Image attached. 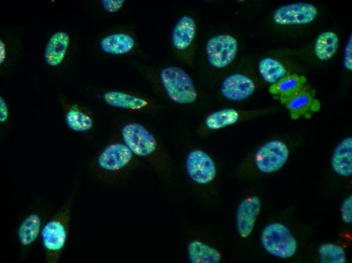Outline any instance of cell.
I'll use <instances>...</instances> for the list:
<instances>
[{"label":"cell","mask_w":352,"mask_h":263,"mask_svg":"<svg viewBox=\"0 0 352 263\" xmlns=\"http://www.w3.org/2000/svg\"><path fill=\"white\" fill-rule=\"evenodd\" d=\"M75 192H71L64 204L42 228L40 236L48 263H57L66 247Z\"/></svg>","instance_id":"6da1fadb"},{"label":"cell","mask_w":352,"mask_h":263,"mask_svg":"<svg viewBox=\"0 0 352 263\" xmlns=\"http://www.w3.org/2000/svg\"><path fill=\"white\" fill-rule=\"evenodd\" d=\"M160 78L167 95L173 102L188 104L196 101L197 93L195 85L191 78L182 68L166 66L161 70Z\"/></svg>","instance_id":"7a4b0ae2"},{"label":"cell","mask_w":352,"mask_h":263,"mask_svg":"<svg viewBox=\"0 0 352 263\" xmlns=\"http://www.w3.org/2000/svg\"><path fill=\"white\" fill-rule=\"evenodd\" d=\"M261 242L264 249L275 256L286 258L295 253L297 243L288 229L281 223H273L262 230Z\"/></svg>","instance_id":"3957f363"},{"label":"cell","mask_w":352,"mask_h":263,"mask_svg":"<svg viewBox=\"0 0 352 263\" xmlns=\"http://www.w3.org/2000/svg\"><path fill=\"white\" fill-rule=\"evenodd\" d=\"M289 155L287 145L278 139L270 140L262 145L254 156L256 167L261 172L271 173L286 163Z\"/></svg>","instance_id":"277c9868"},{"label":"cell","mask_w":352,"mask_h":263,"mask_svg":"<svg viewBox=\"0 0 352 263\" xmlns=\"http://www.w3.org/2000/svg\"><path fill=\"white\" fill-rule=\"evenodd\" d=\"M237 50L236 39L229 34L211 37L207 40L205 47L209 64L217 68H225L230 64L235 59Z\"/></svg>","instance_id":"5b68a950"},{"label":"cell","mask_w":352,"mask_h":263,"mask_svg":"<svg viewBox=\"0 0 352 263\" xmlns=\"http://www.w3.org/2000/svg\"><path fill=\"white\" fill-rule=\"evenodd\" d=\"M125 145L134 154L147 156L156 149V141L154 136L141 124L132 122L125 124L121 130Z\"/></svg>","instance_id":"8992f818"},{"label":"cell","mask_w":352,"mask_h":263,"mask_svg":"<svg viewBox=\"0 0 352 263\" xmlns=\"http://www.w3.org/2000/svg\"><path fill=\"white\" fill-rule=\"evenodd\" d=\"M132 158L133 152L125 144L113 143L99 153L96 165L103 174H109L127 165Z\"/></svg>","instance_id":"52a82bcc"},{"label":"cell","mask_w":352,"mask_h":263,"mask_svg":"<svg viewBox=\"0 0 352 263\" xmlns=\"http://www.w3.org/2000/svg\"><path fill=\"white\" fill-rule=\"evenodd\" d=\"M318 11L314 5L298 2L282 6L274 13L273 19L279 25H300L313 21Z\"/></svg>","instance_id":"ba28073f"},{"label":"cell","mask_w":352,"mask_h":263,"mask_svg":"<svg viewBox=\"0 0 352 263\" xmlns=\"http://www.w3.org/2000/svg\"><path fill=\"white\" fill-rule=\"evenodd\" d=\"M186 167L190 178L198 184L210 183L216 175L214 161L207 153L200 150L189 152L186 159Z\"/></svg>","instance_id":"9c48e42d"},{"label":"cell","mask_w":352,"mask_h":263,"mask_svg":"<svg viewBox=\"0 0 352 263\" xmlns=\"http://www.w3.org/2000/svg\"><path fill=\"white\" fill-rule=\"evenodd\" d=\"M280 99L281 103L289 111L290 116L294 120L302 116L306 118L308 116L309 118L310 112H317L321 107L319 101L314 98L304 86L299 91Z\"/></svg>","instance_id":"30bf717a"},{"label":"cell","mask_w":352,"mask_h":263,"mask_svg":"<svg viewBox=\"0 0 352 263\" xmlns=\"http://www.w3.org/2000/svg\"><path fill=\"white\" fill-rule=\"evenodd\" d=\"M255 89V85L253 80L239 73L228 76L221 86L223 96L233 101H240L248 98L253 94Z\"/></svg>","instance_id":"8fae6325"},{"label":"cell","mask_w":352,"mask_h":263,"mask_svg":"<svg viewBox=\"0 0 352 263\" xmlns=\"http://www.w3.org/2000/svg\"><path fill=\"white\" fill-rule=\"evenodd\" d=\"M261 207L260 199L256 196L242 201L236 211V225L239 235L246 238L251 233Z\"/></svg>","instance_id":"7c38bea8"},{"label":"cell","mask_w":352,"mask_h":263,"mask_svg":"<svg viewBox=\"0 0 352 263\" xmlns=\"http://www.w3.org/2000/svg\"><path fill=\"white\" fill-rule=\"evenodd\" d=\"M196 32V23L191 16L184 15L175 23L171 34V43L174 49L183 53L191 47Z\"/></svg>","instance_id":"4fadbf2b"},{"label":"cell","mask_w":352,"mask_h":263,"mask_svg":"<svg viewBox=\"0 0 352 263\" xmlns=\"http://www.w3.org/2000/svg\"><path fill=\"white\" fill-rule=\"evenodd\" d=\"M43 225L42 214L36 211L31 212L22 221L17 236L22 248L26 249L34 244L40 235Z\"/></svg>","instance_id":"5bb4252c"},{"label":"cell","mask_w":352,"mask_h":263,"mask_svg":"<svg viewBox=\"0 0 352 263\" xmlns=\"http://www.w3.org/2000/svg\"><path fill=\"white\" fill-rule=\"evenodd\" d=\"M333 170L340 176L352 174V138H344L335 148L331 159Z\"/></svg>","instance_id":"9a60e30c"},{"label":"cell","mask_w":352,"mask_h":263,"mask_svg":"<svg viewBox=\"0 0 352 263\" xmlns=\"http://www.w3.org/2000/svg\"><path fill=\"white\" fill-rule=\"evenodd\" d=\"M68 34L58 31L49 38L45 49L44 58L48 65L55 67L60 64L66 53L69 44Z\"/></svg>","instance_id":"2e32d148"},{"label":"cell","mask_w":352,"mask_h":263,"mask_svg":"<svg viewBox=\"0 0 352 263\" xmlns=\"http://www.w3.org/2000/svg\"><path fill=\"white\" fill-rule=\"evenodd\" d=\"M99 45L104 52L114 55L128 54L136 46L135 38L126 32H117L107 35L100 41Z\"/></svg>","instance_id":"e0dca14e"},{"label":"cell","mask_w":352,"mask_h":263,"mask_svg":"<svg viewBox=\"0 0 352 263\" xmlns=\"http://www.w3.org/2000/svg\"><path fill=\"white\" fill-rule=\"evenodd\" d=\"M103 99L108 105L129 110H141L148 105L146 99L118 91H110L103 95Z\"/></svg>","instance_id":"ac0fdd59"},{"label":"cell","mask_w":352,"mask_h":263,"mask_svg":"<svg viewBox=\"0 0 352 263\" xmlns=\"http://www.w3.org/2000/svg\"><path fill=\"white\" fill-rule=\"evenodd\" d=\"M64 119L68 128L75 132H87L94 125L91 116L76 105L66 107Z\"/></svg>","instance_id":"d6986e66"},{"label":"cell","mask_w":352,"mask_h":263,"mask_svg":"<svg viewBox=\"0 0 352 263\" xmlns=\"http://www.w3.org/2000/svg\"><path fill=\"white\" fill-rule=\"evenodd\" d=\"M306 82V78L303 75L287 74L272 84L269 92L280 96V98H285L301 90Z\"/></svg>","instance_id":"ffe728a7"},{"label":"cell","mask_w":352,"mask_h":263,"mask_svg":"<svg viewBox=\"0 0 352 263\" xmlns=\"http://www.w3.org/2000/svg\"><path fill=\"white\" fill-rule=\"evenodd\" d=\"M188 253L192 263H218L221 259L216 249L199 241H193L189 244Z\"/></svg>","instance_id":"44dd1931"},{"label":"cell","mask_w":352,"mask_h":263,"mask_svg":"<svg viewBox=\"0 0 352 263\" xmlns=\"http://www.w3.org/2000/svg\"><path fill=\"white\" fill-rule=\"evenodd\" d=\"M339 44L337 34L331 31L320 34L316 40L314 51L317 58L321 60H327L336 53Z\"/></svg>","instance_id":"7402d4cb"},{"label":"cell","mask_w":352,"mask_h":263,"mask_svg":"<svg viewBox=\"0 0 352 263\" xmlns=\"http://www.w3.org/2000/svg\"><path fill=\"white\" fill-rule=\"evenodd\" d=\"M239 112L233 108H225L209 114L204 120L205 126L217 130L235 123L239 118Z\"/></svg>","instance_id":"603a6c76"},{"label":"cell","mask_w":352,"mask_h":263,"mask_svg":"<svg viewBox=\"0 0 352 263\" xmlns=\"http://www.w3.org/2000/svg\"><path fill=\"white\" fill-rule=\"evenodd\" d=\"M259 72L266 82L274 84L286 75V70L279 61L272 58H265L258 63Z\"/></svg>","instance_id":"cb8c5ba5"},{"label":"cell","mask_w":352,"mask_h":263,"mask_svg":"<svg viewBox=\"0 0 352 263\" xmlns=\"http://www.w3.org/2000/svg\"><path fill=\"white\" fill-rule=\"evenodd\" d=\"M321 261L324 263H344L345 252L339 245L331 243L322 245L319 249Z\"/></svg>","instance_id":"d4e9b609"},{"label":"cell","mask_w":352,"mask_h":263,"mask_svg":"<svg viewBox=\"0 0 352 263\" xmlns=\"http://www.w3.org/2000/svg\"><path fill=\"white\" fill-rule=\"evenodd\" d=\"M341 217L343 222L350 223L352 221V197L346 199L341 205Z\"/></svg>","instance_id":"484cf974"},{"label":"cell","mask_w":352,"mask_h":263,"mask_svg":"<svg viewBox=\"0 0 352 263\" xmlns=\"http://www.w3.org/2000/svg\"><path fill=\"white\" fill-rule=\"evenodd\" d=\"M124 0H103L101 3L103 8L108 12L115 13L120 10L123 5Z\"/></svg>","instance_id":"4316f807"},{"label":"cell","mask_w":352,"mask_h":263,"mask_svg":"<svg viewBox=\"0 0 352 263\" xmlns=\"http://www.w3.org/2000/svg\"><path fill=\"white\" fill-rule=\"evenodd\" d=\"M344 67L349 70H352V39L351 34L346 45L344 50Z\"/></svg>","instance_id":"83f0119b"},{"label":"cell","mask_w":352,"mask_h":263,"mask_svg":"<svg viewBox=\"0 0 352 263\" xmlns=\"http://www.w3.org/2000/svg\"><path fill=\"white\" fill-rule=\"evenodd\" d=\"M9 115L7 104L4 98L0 96V122L4 123L7 121Z\"/></svg>","instance_id":"f1b7e54d"},{"label":"cell","mask_w":352,"mask_h":263,"mask_svg":"<svg viewBox=\"0 0 352 263\" xmlns=\"http://www.w3.org/2000/svg\"><path fill=\"white\" fill-rule=\"evenodd\" d=\"M6 45L2 39L0 40V63L2 64L6 58Z\"/></svg>","instance_id":"f546056e"}]
</instances>
